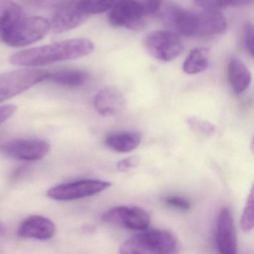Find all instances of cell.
Listing matches in <instances>:
<instances>
[{
    "instance_id": "5bb4252c",
    "label": "cell",
    "mask_w": 254,
    "mask_h": 254,
    "mask_svg": "<svg viewBox=\"0 0 254 254\" xmlns=\"http://www.w3.org/2000/svg\"><path fill=\"white\" fill-rule=\"evenodd\" d=\"M227 72L229 83L235 93H243L249 87L252 75L248 66L240 59H230L227 64Z\"/></svg>"
},
{
    "instance_id": "30bf717a",
    "label": "cell",
    "mask_w": 254,
    "mask_h": 254,
    "mask_svg": "<svg viewBox=\"0 0 254 254\" xmlns=\"http://www.w3.org/2000/svg\"><path fill=\"white\" fill-rule=\"evenodd\" d=\"M2 151L15 160L35 161L44 158L50 151V145L40 139H16L4 144Z\"/></svg>"
},
{
    "instance_id": "4316f807",
    "label": "cell",
    "mask_w": 254,
    "mask_h": 254,
    "mask_svg": "<svg viewBox=\"0 0 254 254\" xmlns=\"http://www.w3.org/2000/svg\"><path fill=\"white\" fill-rule=\"evenodd\" d=\"M163 0H145L142 2L145 15L156 14L160 9Z\"/></svg>"
},
{
    "instance_id": "cb8c5ba5",
    "label": "cell",
    "mask_w": 254,
    "mask_h": 254,
    "mask_svg": "<svg viewBox=\"0 0 254 254\" xmlns=\"http://www.w3.org/2000/svg\"><path fill=\"white\" fill-rule=\"evenodd\" d=\"M243 44L250 56L254 57V26L250 22L244 27Z\"/></svg>"
},
{
    "instance_id": "3957f363",
    "label": "cell",
    "mask_w": 254,
    "mask_h": 254,
    "mask_svg": "<svg viewBox=\"0 0 254 254\" xmlns=\"http://www.w3.org/2000/svg\"><path fill=\"white\" fill-rule=\"evenodd\" d=\"M50 29V23L44 17L22 18L8 30L0 33V40L8 47L21 48L42 40Z\"/></svg>"
},
{
    "instance_id": "7c38bea8",
    "label": "cell",
    "mask_w": 254,
    "mask_h": 254,
    "mask_svg": "<svg viewBox=\"0 0 254 254\" xmlns=\"http://www.w3.org/2000/svg\"><path fill=\"white\" fill-rule=\"evenodd\" d=\"M95 109L103 117H114L126 110L127 100L115 87H106L98 92L93 99Z\"/></svg>"
},
{
    "instance_id": "44dd1931",
    "label": "cell",
    "mask_w": 254,
    "mask_h": 254,
    "mask_svg": "<svg viewBox=\"0 0 254 254\" xmlns=\"http://www.w3.org/2000/svg\"><path fill=\"white\" fill-rule=\"evenodd\" d=\"M241 228L245 232H250L253 230L254 225V190L251 189V193L248 196L244 209L240 221Z\"/></svg>"
},
{
    "instance_id": "ac0fdd59",
    "label": "cell",
    "mask_w": 254,
    "mask_h": 254,
    "mask_svg": "<svg viewBox=\"0 0 254 254\" xmlns=\"http://www.w3.org/2000/svg\"><path fill=\"white\" fill-rule=\"evenodd\" d=\"M23 17V10L12 0H0V33L8 30Z\"/></svg>"
},
{
    "instance_id": "ffe728a7",
    "label": "cell",
    "mask_w": 254,
    "mask_h": 254,
    "mask_svg": "<svg viewBox=\"0 0 254 254\" xmlns=\"http://www.w3.org/2000/svg\"><path fill=\"white\" fill-rule=\"evenodd\" d=\"M187 123L191 130L197 132V133H202L205 136H213L216 133L215 126L203 119L191 117L187 119Z\"/></svg>"
},
{
    "instance_id": "f546056e",
    "label": "cell",
    "mask_w": 254,
    "mask_h": 254,
    "mask_svg": "<svg viewBox=\"0 0 254 254\" xmlns=\"http://www.w3.org/2000/svg\"><path fill=\"white\" fill-rule=\"evenodd\" d=\"M4 232H5V227L0 223V235L3 234Z\"/></svg>"
},
{
    "instance_id": "277c9868",
    "label": "cell",
    "mask_w": 254,
    "mask_h": 254,
    "mask_svg": "<svg viewBox=\"0 0 254 254\" xmlns=\"http://www.w3.org/2000/svg\"><path fill=\"white\" fill-rule=\"evenodd\" d=\"M49 70L27 67L0 75V102L14 97L42 81H47Z\"/></svg>"
},
{
    "instance_id": "603a6c76",
    "label": "cell",
    "mask_w": 254,
    "mask_h": 254,
    "mask_svg": "<svg viewBox=\"0 0 254 254\" xmlns=\"http://www.w3.org/2000/svg\"><path fill=\"white\" fill-rule=\"evenodd\" d=\"M165 202L171 207L183 211L190 210L191 206L190 200H188L187 197L180 195L168 196L165 199Z\"/></svg>"
},
{
    "instance_id": "d4e9b609",
    "label": "cell",
    "mask_w": 254,
    "mask_h": 254,
    "mask_svg": "<svg viewBox=\"0 0 254 254\" xmlns=\"http://www.w3.org/2000/svg\"><path fill=\"white\" fill-rule=\"evenodd\" d=\"M64 0H26L29 5L35 8L49 9L59 7Z\"/></svg>"
},
{
    "instance_id": "5b68a950",
    "label": "cell",
    "mask_w": 254,
    "mask_h": 254,
    "mask_svg": "<svg viewBox=\"0 0 254 254\" xmlns=\"http://www.w3.org/2000/svg\"><path fill=\"white\" fill-rule=\"evenodd\" d=\"M148 54L160 62H171L181 56L184 44L181 38L171 31H154L144 41Z\"/></svg>"
},
{
    "instance_id": "8992f818",
    "label": "cell",
    "mask_w": 254,
    "mask_h": 254,
    "mask_svg": "<svg viewBox=\"0 0 254 254\" xmlns=\"http://www.w3.org/2000/svg\"><path fill=\"white\" fill-rule=\"evenodd\" d=\"M112 186L108 181L85 179L60 184L49 190L47 195L56 200H74L99 194Z\"/></svg>"
},
{
    "instance_id": "83f0119b",
    "label": "cell",
    "mask_w": 254,
    "mask_h": 254,
    "mask_svg": "<svg viewBox=\"0 0 254 254\" xmlns=\"http://www.w3.org/2000/svg\"><path fill=\"white\" fill-rule=\"evenodd\" d=\"M17 111L15 105H8L0 107V125L11 118Z\"/></svg>"
},
{
    "instance_id": "6da1fadb",
    "label": "cell",
    "mask_w": 254,
    "mask_h": 254,
    "mask_svg": "<svg viewBox=\"0 0 254 254\" xmlns=\"http://www.w3.org/2000/svg\"><path fill=\"white\" fill-rule=\"evenodd\" d=\"M95 50L93 41L87 38H74L29 50H22L10 57L14 66L36 68L58 62L81 59Z\"/></svg>"
},
{
    "instance_id": "9c48e42d",
    "label": "cell",
    "mask_w": 254,
    "mask_h": 254,
    "mask_svg": "<svg viewBox=\"0 0 254 254\" xmlns=\"http://www.w3.org/2000/svg\"><path fill=\"white\" fill-rule=\"evenodd\" d=\"M53 16L50 28L55 33H64L85 23L89 14L79 5V0H64Z\"/></svg>"
},
{
    "instance_id": "f1b7e54d",
    "label": "cell",
    "mask_w": 254,
    "mask_h": 254,
    "mask_svg": "<svg viewBox=\"0 0 254 254\" xmlns=\"http://www.w3.org/2000/svg\"><path fill=\"white\" fill-rule=\"evenodd\" d=\"M252 2V0H231L230 6L241 7L248 5Z\"/></svg>"
},
{
    "instance_id": "2e32d148",
    "label": "cell",
    "mask_w": 254,
    "mask_h": 254,
    "mask_svg": "<svg viewBox=\"0 0 254 254\" xmlns=\"http://www.w3.org/2000/svg\"><path fill=\"white\" fill-rule=\"evenodd\" d=\"M105 145L113 151L127 153L136 149L141 142L140 134L135 131H121L107 136Z\"/></svg>"
},
{
    "instance_id": "9a60e30c",
    "label": "cell",
    "mask_w": 254,
    "mask_h": 254,
    "mask_svg": "<svg viewBox=\"0 0 254 254\" xmlns=\"http://www.w3.org/2000/svg\"><path fill=\"white\" fill-rule=\"evenodd\" d=\"M90 80L88 72L83 69L75 68H66L59 70L50 72L47 81H51L62 87H82Z\"/></svg>"
},
{
    "instance_id": "d6986e66",
    "label": "cell",
    "mask_w": 254,
    "mask_h": 254,
    "mask_svg": "<svg viewBox=\"0 0 254 254\" xmlns=\"http://www.w3.org/2000/svg\"><path fill=\"white\" fill-rule=\"evenodd\" d=\"M117 0H79V5L87 14H97L109 11Z\"/></svg>"
},
{
    "instance_id": "ba28073f",
    "label": "cell",
    "mask_w": 254,
    "mask_h": 254,
    "mask_svg": "<svg viewBox=\"0 0 254 254\" xmlns=\"http://www.w3.org/2000/svg\"><path fill=\"white\" fill-rule=\"evenodd\" d=\"M102 220L116 227L140 231L148 228L151 215L145 209L138 206H117L107 211Z\"/></svg>"
},
{
    "instance_id": "8fae6325",
    "label": "cell",
    "mask_w": 254,
    "mask_h": 254,
    "mask_svg": "<svg viewBox=\"0 0 254 254\" xmlns=\"http://www.w3.org/2000/svg\"><path fill=\"white\" fill-rule=\"evenodd\" d=\"M217 245L220 253L234 254L237 251V235L231 211L221 209L217 222Z\"/></svg>"
},
{
    "instance_id": "52a82bcc",
    "label": "cell",
    "mask_w": 254,
    "mask_h": 254,
    "mask_svg": "<svg viewBox=\"0 0 254 254\" xmlns=\"http://www.w3.org/2000/svg\"><path fill=\"white\" fill-rule=\"evenodd\" d=\"M145 16L142 2L137 0H117L109 10L108 19L113 27L134 30L142 26Z\"/></svg>"
},
{
    "instance_id": "7402d4cb",
    "label": "cell",
    "mask_w": 254,
    "mask_h": 254,
    "mask_svg": "<svg viewBox=\"0 0 254 254\" xmlns=\"http://www.w3.org/2000/svg\"><path fill=\"white\" fill-rule=\"evenodd\" d=\"M196 5L203 11H218L230 6L231 0H194Z\"/></svg>"
},
{
    "instance_id": "484cf974",
    "label": "cell",
    "mask_w": 254,
    "mask_h": 254,
    "mask_svg": "<svg viewBox=\"0 0 254 254\" xmlns=\"http://www.w3.org/2000/svg\"><path fill=\"white\" fill-rule=\"evenodd\" d=\"M140 158L138 156H132L125 160H120L117 164V169L120 171H127L139 166Z\"/></svg>"
},
{
    "instance_id": "7a4b0ae2",
    "label": "cell",
    "mask_w": 254,
    "mask_h": 254,
    "mask_svg": "<svg viewBox=\"0 0 254 254\" xmlns=\"http://www.w3.org/2000/svg\"><path fill=\"white\" fill-rule=\"evenodd\" d=\"M179 247V242L172 232L145 229L123 243L120 252L124 254H175Z\"/></svg>"
},
{
    "instance_id": "4fadbf2b",
    "label": "cell",
    "mask_w": 254,
    "mask_h": 254,
    "mask_svg": "<svg viewBox=\"0 0 254 254\" xmlns=\"http://www.w3.org/2000/svg\"><path fill=\"white\" fill-rule=\"evenodd\" d=\"M56 230V225L48 218L32 215L20 224L17 233L24 239L48 240L54 236Z\"/></svg>"
},
{
    "instance_id": "e0dca14e",
    "label": "cell",
    "mask_w": 254,
    "mask_h": 254,
    "mask_svg": "<svg viewBox=\"0 0 254 254\" xmlns=\"http://www.w3.org/2000/svg\"><path fill=\"white\" fill-rule=\"evenodd\" d=\"M209 50L206 48L193 49L185 59L183 70L188 75L204 72L209 64Z\"/></svg>"
}]
</instances>
